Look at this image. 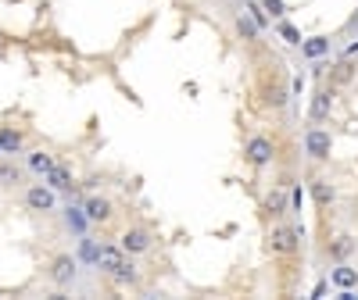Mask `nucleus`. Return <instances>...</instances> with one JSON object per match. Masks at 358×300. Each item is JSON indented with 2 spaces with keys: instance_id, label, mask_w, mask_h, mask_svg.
<instances>
[{
  "instance_id": "obj_23",
  "label": "nucleus",
  "mask_w": 358,
  "mask_h": 300,
  "mask_svg": "<svg viewBox=\"0 0 358 300\" xmlns=\"http://www.w3.org/2000/svg\"><path fill=\"white\" fill-rule=\"evenodd\" d=\"M0 183H8V186L22 183V172H18L15 165H0Z\"/></svg>"
},
{
  "instance_id": "obj_15",
  "label": "nucleus",
  "mask_w": 358,
  "mask_h": 300,
  "mask_svg": "<svg viewBox=\"0 0 358 300\" xmlns=\"http://www.w3.org/2000/svg\"><path fill=\"white\" fill-rule=\"evenodd\" d=\"M265 211L273 215V218H283V215L290 211V190H287V183H283L280 190L268 193V200H265Z\"/></svg>"
},
{
  "instance_id": "obj_22",
  "label": "nucleus",
  "mask_w": 358,
  "mask_h": 300,
  "mask_svg": "<svg viewBox=\"0 0 358 300\" xmlns=\"http://www.w3.org/2000/svg\"><path fill=\"white\" fill-rule=\"evenodd\" d=\"M276 33H280V36H283V40H287L290 47H301V33H297V25H290L287 18H283V22L276 25Z\"/></svg>"
},
{
  "instance_id": "obj_10",
  "label": "nucleus",
  "mask_w": 358,
  "mask_h": 300,
  "mask_svg": "<svg viewBox=\"0 0 358 300\" xmlns=\"http://www.w3.org/2000/svg\"><path fill=\"white\" fill-rule=\"evenodd\" d=\"M94 261H97V268H101L104 276H115V268L126 261V250H122V247H115V243H104V247L97 250Z\"/></svg>"
},
{
  "instance_id": "obj_26",
  "label": "nucleus",
  "mask_w": 358,
  "mask_h": 300,
  "mask_svg": "<svg viewBox=\"0 0 358 300\" xmlns=\"http://www.w3.org/2000/svg\"><path fill=\"white\" fill-rule=\"evenodd\" d=\"M348 57H351V61H355V68H358V40L348 47Z\"/></svg>"
},
{
  "instance_id": "obj_13",
  "label": "nucleus",
  "mask_w": 358,
  "mask_h": 300,
  "mask_svg": "<svg viewBox=\"0 0 358 300\" xmlns=\"http://www.w3.org/2000/svg\"><path fill=\"white\" fill-rule=\"evenodd\" d=\"M330 283L337 290H355L358 286V268H351L348 261H337V268H330Z\"/></svg>"
},
{
  "instance_id": "obj_9",
  "label": "nucleus",
  "mask_w": 358,
  "mask_h": 300,
  "mask_svg": "<svg viewBox=\"0 0 358 300\" xmlns=\"http://www.w3.org/2000/svg\"><path fill=\"white\" fill-rule=\"evenodd\" d=\"M43 183H47L50 190L72 193V190H76V175H72V168H69V165H54V168L43 175Z\"/></svg>"
},
{
  "instance_id": "obj_18",
  "label": "nucleus",
  "mask_w": 358,
  "mask_h": 300,
  "mask_svg": "<svg viewBox=\"0 0 358 300\" xmlns=\"http://www.w3.org/2000/svg\"><path fill=\"white\" fill-rule=\"evenodd\" d=\"M233 25H236V36H241L244 43H258V36H262V29L248 18V15H236L233 18Z\"/></svg>"
},
{
  "instance_id": "obj_2",
  "label": "nucleus",
  "mask_w": 358,
  "mask_h": 300,
  "mask_svg": "<svg viewBox=\"0 0 358 300\" xmlns=\"http://www.w3.org/2000/svg\"><path fill=\"white\" fill-rule=\"evenodd\" d=\"M273 158H276V143L268 140V136H251V140L244 143V161H248L251 168L273 165Z\"/></svg>"
},
{
  "instance_id": "obj_7",
  "label": "nucleus",
  "mask_w": 358,
  "mask_h": 300,
  "mask_svg": "<svg viewBox=\"0 0 358 300\" xmlns=\"http://www.w3.org/2000/svg\"><path fill=\"white\" fill-rule=\"evenodd\" d=\"M126 250V257H136V254H147L155 247V236L147 232V229H140V225H133V229H126L122 232V243H118Z\"/></svg>"
},
{
  "instance_id": "obj_16",
  "label": "nucleus",
  "mask_w": 358,
  "mask_h": 300,
  "mask_svg": "<svg viewBox=\"0 0 358 300\" xmlns=\"http://www.w3.org/2000/svg\"><path fill=\"white\" fill-rule=\"evenodd\" d=\"M312 200H315V207H322V211L337 200V190H334L330 179H312Z\"/></svg>"
},
{
  "instance_id": "obj_25",
  "label": "nucleus",
  "mask_w": 358,
  "mask_h": 300,
  "mask_svg": "<svg viewBox=\"0 0 358 300\" xmlns=\"http://www.w3.org/2000/svg\"><path fill=\"white\" fill-rule=\"evenodd\" d=\"M351 68H355V65H337V82H344V79L351 75Z\"/></svg>"
},
{
  "instance_id": "obj_20",
  "label": "nucleus",
  "mask_w": 358,
  "mask_h": 300,
  "mask_svg": "<svg viewBox=\"0 0 358 300\" xmlns=\"http://www.w3.org/2000/svg\"><path fill=\"white\" fill-rule=\"evenodd\" d=\"M244 15L262 29V33H265V29H268V15H265V8L262 4H255V0H244Z\"/></svg>"
},
{
  "instance_id": "obj_6",
  "label": "nucleus",
  "mask_w": 358,
  "mask_h": 300,
  "mask_svg": "<svg viewBox=\"0 0 358 300\" xmlns=\"http://www.w3.org/2000/svg\"><path fill=\"white\" fill-rule=\"evenodd\" d=\"M330 150H334V136L326 133V129L312 126V129L305 133V154H308L312 161H326V158H330Z\"/></svg>"
},
{
  "instance_id": "obj_11",
  "label": "nucleus",
  "mask_w": 358,
  "mask_h": 300,
  "mask_svg": "<svg viewBox=\"0 0 358 300\" xmlns=\"http://www.w3.org/2000/svg\"><path fill=\"white\" fill-rule=\"evenodd\" d=\"M0 154H25V136L15 126H0Z\"/></svg>"
},
{
  "instance_id": "obj_4",
  "label": "nucleus",
  "mask_w": 358,
  "mask_h": 300,
  "mask_svg": "<svg viewBox=\"0 0 358 300\" xmlns=\"http://www.w3.org/2000/svg\"><path fill=\"white\" fill-rule=\"evenodd\" d=\"M50 283L57 286V290H69L72 283H76V276H79V261L72 257V254H57L54 261H50Z\"/></svg>"
},
{
  "instance_id": "obj_17",
  "label": "nucleus",
  "mask_w": 358,
  "mask_h": 300,
  "mask_svg": "<svg viewBox=\"0 0 358 300\" xmlns=\"http://www.w3.org/2000/svg\"><path fill=\"white\" fill-rule=\"evenodd\" d=\"M86 225H90V218H86V211H83V204L79 207H65V229L69 232H76V236H83L86 232Z\"/></svg>"
},
{
  "instance_id": "obj_12",
  "label": "nucleus",
  "mask_w": 358,
  "mask_h": 300,
  "mask_svg": "<svg viewBox=\"0 0 358 300\" xmlns=\"http://www.w3.org/2000/svg\"><path fill=\"white\" fill-rule=\"evenodd\" d=\"M330 50H334V40L330 36H308V40H301V54L308 57V61H322Z\"/></svg>"
},
{
  "instance_id": "obj_5",
  "label": "nucleus",
  "mask_w": 358,
  "mask_h": 300,
  "mask_svg": "<svg viewBox=\"0 0 358 300\" xmlns=\"http://www.w3.org/2000/svg\"><path fill=\"white\" fill-rule=\"evenodd\" d=\"M334 97H337L334 86H319L315 93H312V104H308V122H315V126L326 122V118L334 114V104H337Z\"/></svg>"
},
{
  "instance_id": "obj_14",
  "label": "nucleus",
  "mask_w": 358,
  "mask_h": 300,
  "mask_svg": "<svg viewBox=\"0 0 358 300\" xmlns=\"http://www.w3.org/2000/svg\"><path fill=\"white\" fill-rule=\"evenodd\" d=\"M25 165H29V172H33L36 179H43L57 161H54V154H50V150H29V154H25Z\"/></svg>"
},
{
  "instance_id": "obj_3",
  "label": "nucleus",
  "mask_w": 358,
  "mask_h": 300,
  "mask_svg": "<svg viewBox=\"0 0 358 300\" xmlns=\"http://www.w3.org/2000/svg\"><path fill=\"white\" fill-rule=\"evenodd\" d=\"M25 207H29V211H36V215L57 211V190H50L47 183L29 186V190H25Z\"/></svg>"
},
{
  "instance_id": "obj_1",
  "label": "nucleus",
  "mask_w": 358,
  "mask_h": 300,
  "mask_svg": "<svg viewBox=\"0 0 358 300\" xmlns=\"http://www.w3.org/2000/svg\"><path fill=\"white\" fill-rule=\"evenodd\" d=\"M305 243V225H273L268 232V254L273 257H294Z\"/></svg>"
},
{
  "instance_id": "obj_21",
  "label": "nucleus",
  "mask_w": 358,
  "mask_h": 300,
  "mask_svg": "<svg viewBox=\"0 0 358 300\" xmlns=\"http://www.w3.org/2000/svg\"><path fill=\"white\" fill-rule=\"evenodd\" d=\"M351 250H355V239H351V236H337L334 243H330V257H334V261H344Z\"/></svg>"
},
{
  "instance_id": "obj_19",
  "label": "nucleus",
  "mask_w": 358,
  "mask_h": 300,
  "mask_svg": "<svg viewBox=\"0 0 358 300\" xmlns=\"http://www.w3.org/2000/svg\"><path fill=\"white\" fill-rule=\"evenodd\" d=\"M111 279H115L118 286H136V279H140V272H136V264H133V261L126 257L122 264H118V268H115V276H111Z\"/></svg>"
},
{
  "instance_id": "obj_8",
  "label": "nucleus",
  "mask_w": 358,
  "mask_h": 300,
  "mask_svg": "<svg viewBox=\"0 0 358 300\" xmlns=\"http://www.w3.org/2000/svg\"><path fill=\"white\" fill-rule=\"evenodd\" d=\"M83 211H86V218H90V225H104V222H111L115 218V204L108 200V197H86L83 200Z\"/></svg>"
},
{
  "instance_id": "obj_24",
  "label": "nucleus",
  "mask_w": 358,
  "mask_h": 300,
  "mask_svg": "<svg viewBox=\"0 0 358 300\" xmlns=\"http://www.w3.org/2000/svg\"><path fill=\"white\" fill-rule=\"evenodd\" d=\"M262 8H265V15H273V18H283V15H287L283 0H262Z\"/></svg>"
}]
</instances>
